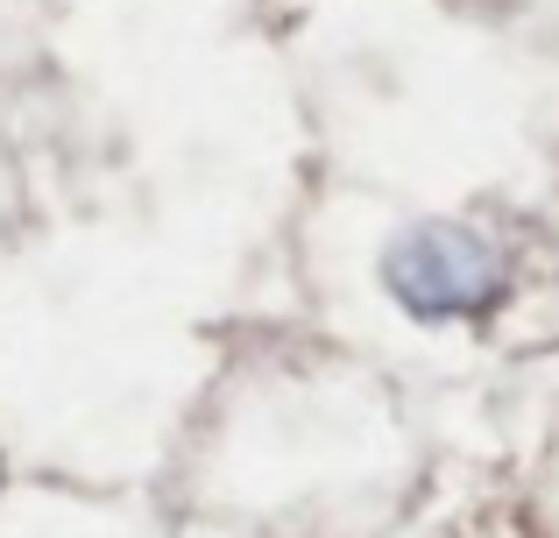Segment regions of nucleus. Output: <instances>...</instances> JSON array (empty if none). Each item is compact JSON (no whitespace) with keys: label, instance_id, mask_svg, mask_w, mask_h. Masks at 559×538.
Here are the masks:
<instances>
[{"label":"nucleus","instance_id":"f257e3e1","mask_svg":"<svg viewBox=\"0 0 559 538\" xmlns=\"http://www.w3.org/2000/svg\"><path fill=\"white\" fill-rule=\"evenodd\" d=\"M382 284L411 319L439 326V319H481L503 304L510 263L489 235L461 220H418L382 249Z\"/></svg>","mask_w":559,"mask_h":538}]
</instances>
